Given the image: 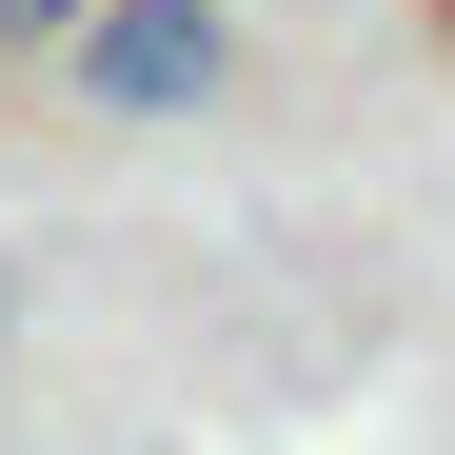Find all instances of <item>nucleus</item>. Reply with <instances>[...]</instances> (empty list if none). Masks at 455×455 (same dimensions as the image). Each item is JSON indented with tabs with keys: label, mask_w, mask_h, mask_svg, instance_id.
I'll return each instance as SVG.
<instances>
[{
	"label": "nucleus",
	"mask_w": 455,
	"mask_h": 455,
	"mask_svg": "<svg viewBox=\"0 0 455 455\" xmlns=\"http://www.w3.org/2000/svg\"><path fill=\"white\" fill-rule=\"evenodd\" d=\"M40 40H80V0H0V60H40Z\"/></svg>",
	"instance_id": "2"
},
{
	"label": "nucleus",
	"mask_w": 455,
	"mask_h": 455,
	"mask_svg": "<svg viewBox=\"0 0 455 455\" xmlns=\"http://www.w3.org/2000/svg\"><path fill=\"white\" fill-rule=\"evenodd\" d=\"M0 337H20V277H0Z\"/></svg>",
	"instance_id": "3"
},
{
	"label": "nucleus",
	"mask_w": 455,
	"mask_h": 455,
	"mask_svg": "<svg viewBox=\"0 0 455 455\" xmlns=\"http://www.w3.org/2000/svg\"><path fill=\"white\" fill-rule=\"evenodd\" d=\"M80 100L100 119H218V80H238V20L218 0H80Z\"/></svg>",
	"instance_id": "1"
}]
</instances>
